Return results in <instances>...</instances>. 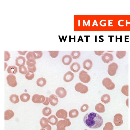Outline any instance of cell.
<instances>
[{
    "mask_svg": "<svg viewBox=\"0 0 130 130\" xmlns=\"http://www.w3.org/2000/svg\"><path fill=\"white\" fill-rule=\"evenodd\" d=\"M83 121L87 126L91 128L95 129L100 127L103 123L102 117L98 113L91 112L86 113Z\"/></svg>",
    "mask_w": 130,
    "mask_h": 130,
    "instance_id": "1",
    "label": "cell"
},
{
    "mask_svg": "<svg viewBox=\"0 0 130 130\" xmlns=\"http://www.w3.org/2000/svg\"><path fill=\"white\" fill-rule=\"evenodd\" d=\"M103 85L107 89L111 90L115 87V85L111 79L108 77L104 78L102 81Z\"/></svg>",
    "mask_w": 130,
    "mask_h": 130,
    "instance_id": "2",
    "label": "cell"
},
{
    "mask_svg": "<svg viewBox=\"0 0 130 130\" xmlns=\"http://www.w3.org/2000/svg\"><path fill=\"white\" fill-rule=\"evenodd\" d=\"M79 78L83 83H87L90 80L91 77L87 72L84 70L81 71L79 73Z\"/></svg>",
    "mask_w": 130,
    "mask_h": 130,
    "instance_id": "3",
    "label": "cell"
},
{
    "mask_svg": "<svg viewBox=\"0 0 130 130\" xmlns=\"http://www.w3.org/2000/svg\"><path fill=\"white\" fill-rule=\"evenodd\" d=\"M75 89L76 91L83 94L86 93L88 90V87L81 83H77L75 86Z\"/></svg>",
    "mask_w": 130,
    "mask_h": 130,
    "instance_id": "4",
    "label": "cell"
},
{
    "mask_svg": "<svg viewBox=\"0 0 130 130\" xmlns=\"http://www.w3.org/2000/svg\"><path fill=\"white\" fill-rule=\"evenodd\" d=\"M118 66L115 62H113L110 64L108 67V73L110 76H112L116 74L118 69Z\"/></svg>",
    "mask_w": 130,
    "mask_h": 130,
    "instance_id": "5",
    "label": "cell"
},
{
    "mask_svg": "<svg viewBox=\"0 0 130 130\" xmlns=\"http://www.w3.org/2000/svg\"><path fill=\"white\" fill-rule=\"evenodd\" d=\"M7 83L10 86L12 87L16 86L17 85V82L15 76L13 74L8 75L6 77Z\"/></svg>",
    "mask_w": 130,
    "mask_h": 130,
    "instance_id": "6",
    "label": "cell"
},
{
    "mask_svg": "<svg viewBox=\"0 0 130 130\" xmlns=\"http://www.w3.org/2000/svg\"><path fill=\"white\" fill-rule=\"evenodd\" d=\"M46 97L44 95L38 94H34L32 96V100L34 103H43L45 101Z\"/></svg>",
    "mask_w": 130,
    "mask_h": 130,
    "instance_id": "7",
    "label": "cell"
},
{
    "mask_svg": "<svg viewBox=\"0 0 130 130\" xmlns=\"http://www.w3.org/2000/svg\"><path fill=\"white\" fill-rule=\"evenodd\" d=\"M123 116L120 113H117L114 116L113 122L116 126L121 125L123 123Z\"/></svg>",
    "mask_w": 130,
    "mask_h": 130,
    "instance_id": "8",
    "label": "cell"
},
{
    "mask_svg": "<svg viewBox=\"0 0 130 130\" xmlns=\"http://www.w3.org/2000/svg\"><path fill=\"white\" fill-rule=\"evenodd\" d=\"M101 58L104 63H108L113 60V57L112 54L106 52L103 54Z\"/></svg>",
    "mask_w": 130,
    "mask_h": 130,
    "instance_id": "9",
    "label": "cell"
},
{
    "mask_svg": "<svg viewBox=\"0 0 130 130\" xmlns=\"http://www.w3.org/2000/svg\"><path fill=\"white\" fill-rule=\"evenodd\" d=\"M26 57L29 61L32 62L35 64L36 61L35 59H37L36 55L35 53L33 51H29L26 55Z\"/></svg>",
    "mask_w": 130,
    "mask_h": 130,
    "instance_id": "10",
    "label": "cell"
},
{
    "mask_svg": "<svg viewBox=\"0 0 130 130\" xmlns=\"http://www.w3.org/2000/svg\"><path fill=\"white\" fill-rule=\"evenodd\" d=\"M55 93L58 97L61 98L64 97L67 94V91L66 89L61 87L58 88L56 90Z\"/></svg>",
    "mask_w": 130,
    "mask_h": 130,
    "instance_id": "11",
    "label": "cell"
},
{
    "mask_svg": "<svg viewBox=\"0 0 130 130\" xmlns=\"http://www.w3.org/2000/svg\"><path fill=\"white\" fill-rule=\"evenodd\" d=\"M56 115L57 118L65 119L68 116V113L65 110L61 109L58 110L56 112Z\"/></svg>",
    "mask_w": 130,
    "mask_h": 130,
    "instance_id": "12",
    "label": "cell"
},
{
    "mask_svg": "<svg viewBox=\"0 0 130 130\" xmlns=\"http://www.w3.org/2000/svg\"><path fill=\"white\" fill-rule=\"evenodd\" d=\"M68 122L65 120H61L56 124V126L59 130H63L67 126Z\"/></svg>",
    "mask_w": 130,
    "mask_h": 130,
    "instance_id": "13",
    "label": "cell"
},
{
    "mask_svg": "<svg viewBox=\"0 0 130 130\" xmlns=\"http://www.w3.org/2000/svg\"><path fill=\"white\" fill-rule=\"evenodd\" d=\"M74 74L70 71H68L64 75L63 79L66 82H69L72 81L74 78Z\"/></svg>",
    "mask_w": 130,
    "mask_h": 130,
    "instance_id": "14",
    "label": "cell"
},
{
    "mask_svg": "<svg viewBox=\"0 0 130 130\" xmlns=\"http://www.w3.org/2000/svg\"><path fill=\"white\" fill-rule=\"evenodd\" d=\"M48 101L50 104L53 106L56 105L58 104V102L57 96L54 94H52L49 96Z\"/></svg>",
    "mask_w": 130,
    "mask_h": 130,
    "instance_id": "15",
    "label": "cell"
},
{
    "mask_svg": "<svg viewBox=\"0 0 130 130\" xmlns=\"http://www.w3.org/2000/svg\"><path fill=\"white\" fill-rule=\"evenodd\" d=\"M26 64L27 66V68L28 71L30 72L33 73L36 70V67L35 64L32 62H30L27 60L26 62Z\"/></svg>",
    "mask_w": 130,
    "mask_h": 130,
    "instance_id": "16",
    "label": "cell"
},
{
    "mask_svg": "<svg viewBox=\"0 0 130 130\" xmlns=\"http://www.w3.org/2000/svg\"><path fill=\"white\" fill-rule=\"evenodd\" d=\"M26 59L25 58L22 56H19L17 57L15 60V64L18 66L25 64Z\"/></svg>",
    "mask_w": 130,
    "mask_h": 130,
    "instance_id": "17",
    "label": "cell"
},
{
    "mask_svg": "<svg viewBox=\"0 0 130 130\" xmlns=\"http://www.w3.org/2000/svg\"><path fill=\"white\" fill-rule=\"evenodd\" d=\"M72 58L70 55H66L62 57V61L63 63L65 65H69L72 62Z\"/></svg>",
    "mask_w": 130,
    "mask_h": 130,
    "instance_id": "18",
    "label": "cell"
},
{
    "mask_svg": "<svg viewBox=\"0 0 130 130\" xmlns=\"http://www.w3.org/2000/svg\"><path fill=\"white\" fill-rule=\"evenodd\" d=\"M92 65V61L89 59L86 60L83 62V68L87 70H89L91 69Z\"/></svg>",
    "mask_w": 130,
    "mask_h": 130,
    "instance_id": "19",
    "label": "cell"
},
{
    "mask_svg": "<svg viewBox=\"0 0 130 130\" xmlns=\"http://www.w3.org/2000/svg\"><path fill=\"white\" fill-rule=\"evenodd\" d=\"M4 114L5 120H9L14 116V113L12 110L10 109H8L5 111Z\"/></svg>",
    "mask_w": 130,
    "mask_h": 130,
    "instance_id": "20",
    "label": "cell"
},
{
    "mask_svg": "<svg viewBox=\"0 0 130 130\" xmlns=\"http://www.w3.org/2000/svg\"><path fill=\"white\" fill-rule=\"evenodd\" d=\"M71 71L74 72H77L80 69V64L77 62L73 63L70 66Z\"/></svg>",
    "mask_w": 130,
    "mask_h": 130,
    "instance_id": "21",
    "label": "cell"
},
{
    "mask_svg": "<svg viewBox=\"0 0 130 130\" xmlns=\"http://www.w3.org/2000/svg\"><path fill=\"white\" fill-rule=\"evenodd\" d=\"M95 109L99 113H103L105 111V106L101 103H99L95 105Z\"/></svg>",
    "mask_w": 130,
    "mask_h": 130,
    "instance_id": "22",
    "label": "cell"
},
{
    "mask_svg": "<svg viewBox=\"0 0 130 130\" xmlns=\"http://www.w3.org/2000/svg\"><path fill=\"white\" fill-rule=\"evenodd\" d=\"M49 123L48 119L44 117H42L40 121V124L42 128H45L48 126Z\"/></svg>",
    "mask_w": 130,
    "mask_h": 130,
    "instance_id": "23",
    "label": "cell"
},
{
    "mask_svg": "<svg viewBox=\"0 0 130 130\" xmlns=\"http://www.w3.org/2000/svg\"><path fill=\"white\" fill-rule=\"evenodd\" d=\"M101 101L104 103L107 104L110 102V98L108 94H103L101 97Z\"/></svg>",
    "mask_w": 130,
    "mask_h": 130,
    "instance_id": "24",
    "label": "cell"
},
{
    "mask_svg": "<svg viewBox=\"0 0 130 130\" xmlns=\"http://www.w3.org/2000/svg\"><path fill=\"white\" fill-rule=\"evenodd\" d=\"M49 123L52 125H55L58 122V119L54 115H52L48 118Z\"/></svg>",
    "mask_w": 130,
    "mask_h": 130,
    "instance_id": "25",
    "label": "cell"
},
{
    "mask_svg": "<svg viewBox=\"0 0 130 130\" xmlns=\"http://www.w3.org/2000/svg\"><path fill=\"white\" fill-rule=\"evenodd\" d=\"M30 95L28 93H23L20 95L21 101L24 102L28 101L30 99Z\"/></svg>",
    "mask_w": 130,
    "mask_h": 130,
    "instance_id": "26",
    "label": "cell"
},
{
    "mask_svg": "<svg viewBox=\"0 0 130 130\" xmlns=\"http://www.w3.org/2000/svg\"><path fill=\"white\" fill-rule=\"evenodd\" d=\"M46 82L45 79L42 77L39 78L37 80L36 84L37 86L42 87L45 85Z\"/></svg>",
    "mask_w": 130,
    "mask_h": 130,
    "instance_id": "27",
    "label": "cell"
},
{
    "mask_svg": "<svg viewBox=\"0 0 130 130\" xmlns=\"http://www.w3.org/2000/svg\"><path fill=\"white\" fill-rule=\"evenodd\" d=\"M78 115L79 112L76 109H71L69 111V116L71 118H76L78 116Z\"/></svg>",
    "mask_w": 130,
    "mask_h": 130,
    "instance_id": "28",
    "label": "cell"
},
{
    "mask_svg": "<svg viewBox=\"0 0 130 130\" xmlns=\"http://www.w3.org/2000/svg\"><path fill=\"white\" fill-rule=\"evenodd\" d=\"M7 71L9 73L15 74L17 72V68L14 66H9L7 69Z\"/></svg>",
    "mask_w": 130,
    "mask_h": 130,
    "instance_id": "29",
    "label": "cell"
},
{
    "mask_svg": "<svg viewBox=\"0 0 130 130\" xmlns=\"http://www.w3.org/2000/svg\"><path fill=\"white\" fill-rule=\"evenodd\" d=\"M9 99L10 101L14 104L17 103L19 101L18 96L16 94L11 95L10 96Z\"/></svg>",
    "mask_w": 130,
    "mask_h": 130,
    "instance_id": "30",
    "label": "cell"
},
{
    "mask_svg": "<svg viewBox=\"0 0 130 130\" xmlns=\"http://www.w3.org/2000/svg\"><path fill=\"white\" fill-rule=\"evenodd\" d=\"M52 112L51 108L48 107H46L44 108L42 110L43 115L47 116H48L50 115L52 113Z\"/></svg>",
    "mask_w": 130,
    "mask_h": 130,
    "instance_id": "31",
    "label": "cell"
},
{
    "mask_svg": "<svg viewBox=\"0 0 130 130\" xmlns=\"http://www.w3.org/2000/svg\"><path fill=\"white\" fill-rule=\"evenodd\" d=\"M114 127L111 122H106L103 128V130H113Z\"/></svg>",
    "mask_w": 130,
    "mask_h": 130,
    "instance_id": "32",
    "label": "cell"
},
{
    "mask_svg": "<svg viewBox=\"0 0 130 130\" xmlns=\"http://www.w3.org/2000/svg\"><path fill=\"white\" fill-rule=\"evenodd\" d=\"M126 51H117L116 53V55L119 59H121L124 57L126 55Z\"/></svg>",
    "mask_w": 130,
    "mask_h": 130,
    "instance_id": "33",
    "label": "cell"
},
{
    "mask_svg": "<svg viewBox=\"0 0 130 130\" xmlns=\"http://www.w3.org/2000/svg\"><path fill=\"white\" fill-rule=\"evenodd\" d=\"M80 55V53L79 51H73L71 53V57L74 59H76L79 58Z\"/></svg>",
    "mask_w": 130,
    "mask_h": 130,
    "instance_id": "34",
    "label": "cell"
},
{
    "mask_svg": "<svg viewBox=\"0 0 130 130\" xmlns=\"http://www.w3.org/2000/svg\"><path fill=\"white\" fill-rule=\"evenodd\" d=\"M19 70V72L23 74H26L27 71L26 67L24 65L20 66Z\"/></svg>",
    "mask_w": 130,
    "mask_h": 130,
    "instance_id": "35",
    "label": "cell"
},
{
    "mask_svg": "<svg viewBox=\"0 0 130 130\" xmlns=\"http://www.w3.org/2000/svg\"><path fill=\"white\" fill-rule=\"evenodd\" d=\"M128 85H125L123 86L121 89V92L124 94L128 96Z\"/></svg>",
    "mask_w": 130,
    "mask_h": 130,
    "instance_id": "36",
    "label": "cell"
},
{
    "mask_svg": "<svg viewBox=\"0 0 130 130\" xmlns=\"http://www.w3.org/2000/svg\"><path fill=\"white\" fill-rule=\"evenodd\" d=\"M35 75L34 73H31L27 71V73L25 75V78L28 80H31L34 77Z\"/></svg>",
    "mask_w": 130,
    "mask_h": 130,
    "instance_id": "37",
    "label": "cell"
},
{
    "mask_svg": "<svg viewBox=\"0 0 130 130\" xmlns=\"http://www.w3.org/2000/svg\"><path fill=\"white\" fill-rule=\"evenodd\" d=\"M50 56L53 58H55L58 56L59 51H48Z\"/></svg>",
    "mask_w": 130,
    "mask_h": 130,
    "instance_id": "38",
    "label": "cell"
},
{
    "mask_svg": "<svg viewBox=\"0 0 130 130\" xmlns=\"http://www.w3.org/2000/svg\"><path fill=\"white\" fill-rule=\"evenodd\" d=\"M89 108L88 105L86 104H83L81 107L80 111L83 112L86 111Z\"/></svg>",
    "mask_w": 130,
    "mask_h": 130,
    "instance_id": "39",
    "label": "cell"
},
{
    "mask_svg": "<svg viewBox=\"0 0 130 130\" xmlns=\"http://www.w3.org/2000/svg\"><path fill=\"white\" fill-rule=\"evenodd\" d=\"M35 53L37 59L41 58L42 56L43 53L41 51H34Z\"/></svg>",
    "mask_w": 130,
    "mask_h": 130,
    "instance_id": "40",
    "label": "cell"
},
{
    "mask_svg": "<svg viewBox=\"0 0 130 130\" xmlns=\"http://www.w3.org/2000/svg\"><path fill=\"white\" fill-rule=\"evenodd\" d=\"M10 57V54L8 51H5V61H7L9 60Z\"/></svg>",
    "mask_w": 130,
    "mask_h": 130,
    "instance_id": "41",
    "label": "cell"
},
{
    "mask_svg": "<svg viewBox=\"0 0 130 130\" xmlns=\"http://www.w3.org/2000/svg\"><path fill=\"white\" fill-rule=\"evenodd\" d=\"M104 51H94V52L95 55L100 56L101 55Z\"/></svg>",
    "mask_w": 130,
    "mask_h": 130,
    "instance_id": "42",
    "label": "cell"
},
{
    "mask_svg": "<svg viewBox=\"0 0 130 130\" xmlns=\"http://www.w3.org/2000/svg\"><path fill=\"white\" fill-rule=\"evenodd\" d=\"M43 104L45 105H48L49 102L48 101V98L47 97H46V99L45 101L43 103Z\"/></svg>",
    "mask_w": 130,
    "mask_h": 130,
    "instance_id": "43",
    "label": "cell"
},
{
    "mask_svg": "<svg viewBox=\"0 0 130 130\" xmlns=\"http://www.w3.org/2000/svg\"><path fill=\"white\" fill-rule=\"evenodd\" d=\"M28 51H25L22 52L21 51H18L17 52L20 54L25 55L26 53Z\"/></svg>",
    "mask_w": 130,
    "mask_h": 130,
    "instance_id": "44",
    "label": "cell"
},
{
    "mask_svg": "<svg viewBox=\"0 0 130 130\" xmlns=\"http://www.w3.org/2000/svg\"><path fill=\"white\" fill-rule=\"evenodd\" d=\"M64 120H66L68 122V125L67 126V127L70 126L71 125V123L70 121V119L68 118H66Z\"/></svg>",
    "mask_w": 130,
    "mask_h": 130,
    "instance_id": "45",
    "label": "cell"
},
{
    "mask_svg": "<svg viewBox=\"0 0 130 130\" xmlns=\"http://www.w3.org/2000/svg\"><path fill=\"white\" fill-rule=\"evenodd\" d=\"M80 40L82 41V42H83V40L82 37L81 36H79L78 39V42H79Z\"/></svg>",
    "mask_w": 130,
    "mask_h": 130,
    "instance_id": "46",
    "label": "cell"
},
{
    "mask_svg": "<svg viewBox=\"0 0 130 130\" xmlns=\"http://www.w3.org/2000/svg\"><path fill=\"white\" fill-rule=\"evenodd\" d=\"M101 36H99V38L100 39H101V40H102L101 42H103V41H104V40H103V39H102V38H101Z\"/></svg>",
    "mask_w": 130,
    "mask_h": 130,
    "instance_id": "47",
    "label": "cell"
},
{
    "mask_svg": "<svg viewBox=\"0 0 130 130\" xmlns=\"http://www.w3.org/2000/svg\"><path fill=\"white\" fill-rule=\"evenodd\" d=\"M127 100L126 101V103L127 106L128 107V100Z\"/></svg>",
    "mask_w": 130,
    "mask_h": 130,
    "instance_id": "48",
    "label": "cell"
},
{
    "mask_svg": "<svg viewBox=\"0 0 130 130\" xmlns=\"http://www.w3.org/2000/svg\"><path fill=\"white\" fill-rule=\"evenodd\" d=\"M40 130H47L46 128H42L40 129Z\"/></svg>",
    "mask_w": 130,
    "mask_h": 130,
    "instance_id": "49",
    "label": "cell"
},
{
    "mask_svg": "<svg viewBox=\"0 0 130 130\" xmlns=\"http://www.w3.org/2000/svg\"><path fill=\"white\" fill-rule=\"evenodd\" d=\"M95 42H96L97 41V36H95Z\"/></svg>",
    "mask_w": 130,
    "mask_h": 130,
    "instance_id": "50",
    "label": "cell"
},
{
    "mask_svg": "<svg viewBox=\"0 0 130 130\" xmlns=\"http://www.w3.org/2000/svg\"><path fill=\"white\" fill-rule=\"evenodd\" d=\"M57 130H58V129H57ZM65 130V129H64V130Z\"/></svg>",
    "mask_w": 130,
    "mask_h": 130,
    "instance_id": "51",
    "label": "cell"
},
{
    "mask_svg": "<svg viewBox=\"0 0 130 130\" xmlns=\"http://www.w3.org/2000/svg\"><path fill=\"white\" fill-rule=\"evenodd\" d=\"M84 130H88L87 129H84Z\"/></svg>",
    "mask_w": 130,
    "mask_h": 130,
    "instance_id": "52",
    "label": "cell"
}]
</instances>
